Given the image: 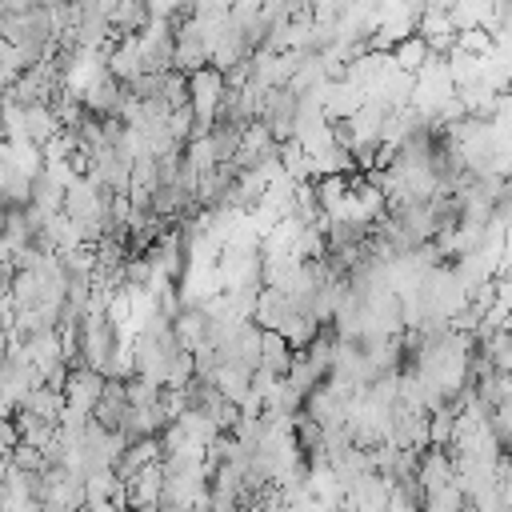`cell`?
I'll return each instance as SVG.
<instances>
[{"label": "cell", "mask_w": 512, "mask_h": 512, "mask_svg": "<svg viewBox=\"0 0 512 512\" xmlns=\"http://www.w3.org/2000/svg\"><path fill=\"white\" fill-rule=\"evenodd\" d=\"M24 112V136L32 140V144H48L56 132H60V116H56V108L48 104V100H36V104H28V108H20Z\"/></svg>", "instance_id": "8992f818"}, {"label": "cell", "mask_w": 512, "mask_h": 512, "mask_svg": "<svg viewBox=\"0 0 512 512\" xmlns=\"http://www.w3.org/2000/svg\"><path fill=\"white\" fill-rule=\"evenodd\" d=\"M12 420H16L20 440H32L36 448H44V444L56 436V420H48V416H40V412H32V408H24V404L12 412Z\"/></svg>", "instance_id": "30bf717a"}, {"label": "cell", "mask_w": 512, "mask_h": 512, "mask_svg": "<svg viewBox=\"0 0 512 512\" xmlns=\"http://www.w3.org/2000/svg\"><path fill=\"white\" fill-rule=\"evenodd\" d=\"M140 40V64L144 72H168L176 60V24L168 16H152L144 32H136Z\"/></svg>", "instance_id": "7a4b0ae2"}, {"label": "cell", "mask_w": 512, "mask_h": 512, "mask_svg": "<svg viewBox=\"0 0 512 512\" xmlns=\"http://www.w3.org/2000/svg\"><path fill=\"white\" fill-rule=\"evenodd\" d=\"M148 20H152V4L148 0H116V8H112V36H136V32L148 28Z\"/></svg>", "instance_id": "ba28073f"}, {"label": "cell", "mask_w": 512, "mask_h": 512, "mask_svg": "<svg viewBox=\"0 0 512 512\" xmlns=\"http://www.w3.org/2000/svg\"><path fill=\"white\" fill-rule=\"evenodd\" d=\"M388 56H392V64H396L400 72H412V76H416V72L428 64L432 48H428V40H424L420 32H408V36H400V40L392 44V52H388Z\"/></svg>", "instance_id": "9c48e42d"}, {"label": "cell", "mask_w": 512, "mask_h": 512, "mask_svg": "<svg viewBox=\"0 0 512 512\" xmlns=\"http://www.w3.org/2000/svg\"><path fill=\"white\" fill-rule=\"evenodd\" d=\"M100 384H104V376H100L96 368H88V364H68V376H64V384H60V388H64V404L92 416V404H96V396H100Z\"/></svg>", "instance_id": "3957f363"}, {"label": "cell", "mask_w": 512, "mask_h": 512, "mask_svg": "<svg viewBox=\"0 0 512 512\" xmlns=\"http://www.w3.org/2000/svg\"><path fill=\"white\" fill-rule=\"evenodd\" d=\"M292 356H296V348L284 340L280 328H260V368L284 376L292 368Z\"/></svg>", "instance_id": "52a82bcc"}, {"label": "cell", "mask_w": 512, "mask_h": 512, "mask_svg": "<svg viewBox=\"0 0 512 512\" xmlns=\"http://www.w3.org/2000/svg\"><path fill=\"white\" fill-rule=\"evenodd\" d=\"M300 108H304V96L292 88V84H272L260 100V124L276 136V140H288L296 136V124H300Z\"/></svg>", "instance_id": "6da1fadb"}, {"label": "cell", "mask_w": 512, "mask_h": 512, "mask_svg": "<svg viewBox=\"0 0 512 512\" xmlns=\"http://www.w3.org/2000/svg\"><path fill=\"white\" fill-rule=\"evenodd\" d=\"M240 4H260V0H240Z\"/></svg>", "instance_id": "5bb4252c"}, {"label": "cell", "mask_w": 512, "mask_h": 512, "mask_svg": "<svg viewBox=\"0 0 512 512\" xmlns=\"http://www.w3.org/2000/svg\"><path fill=\"white\" fill-rule=\"evenodd\" d=\"M188 100H192V92H188V72L168 68V72H164V104H168V108H184Z\"/></svg>", "instance_id": "8fae6325"}, {"label": "cell", "mask_w": 512, "mask_h": 512, "mask_svg": "<svg viewBox=\"0 0 512 512\" xmlns=\"http://www.w3.org/2000/svg\"><path fill=\"white\" fill-rule=\"evenodd\" d=\"M8 464L20 468V472H36V468H44V452L32 440H16L12 452H8Z\"/></svg>", "instance_id": "7c38bea8"}, {"label": "cell", "mask_w": 512, "mask_h": 512, "mask_svg": "<svg viewBox=\"0 0 512 512\" xmlns=\"http://www.w3.org/2000/svg\"><path fill=\"white\" fill-rule=\"evenodd\" d=\"M64 180L44 164L40 172H32V200H28V208H36L40 216H52V212H60L64 208Z\"/></svg>", "instance_id": "5b68a950"}, {"label": "cell", "mask_w": 512, "mask_h": 512, "mask_svg": "<svg viewBox=\"0 0 512 512\" xmlns=\"http://www.w3.org/2000/svg\"><path fill=\"white\" fill-rule=\"evenodd\" d=\"M188 92H192V100H188V104L196 108V116L212 124L216 100H220V92H224V72H220V68H212V64H204V68L188 72Z\"/></svg>", "instance_id": "277c9868"}, {"label": "cell", "mask_w": 512, "mask_h": 512, "mask_svg": "<svg viewBox=\"0 0 512 512\" xmlns=\"http://www.w3.org/2000/svg\"><path fill=\"white\" fill-rule=\"evenodd\" d=\"M8 348H12V336L0 328V364H4V356H8Z\"/></svg>", "instance_id": "4fadbf2b"}]
</instances>
